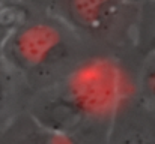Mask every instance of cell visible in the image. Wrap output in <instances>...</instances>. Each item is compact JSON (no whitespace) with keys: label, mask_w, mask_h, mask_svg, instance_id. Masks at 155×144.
<instances>
[{"label":"cell","mask_w":155,"mask_h":144,"mask_svg":"<svg viewBox=\"0 0 155 144\" xmlns=\"http://www.w3.org/2000/svg\"><path fill=\"white\" fill-rule=\"evenodd\" d=\"M139 98L155 110V51L145 54L137 78Z\"/></svg>","instance_id":"52a82bcc"},{"label":"cell","mask_w":155,"mask_h":144,"mask_svg":"<svg viewBox=\"0 0 155 144\" xmlns=\"http://www.w3.org/2000/svg\"><path fill=\"white\" fill-rule=\"evenodd\" d=\"M26 18L23 17L21 11L18 9V6H12V8H5L0 9V57L3 53V48L6 45L11 33L15 30V27L24 21Z\"/></svg>","instance_id":"9c48e42d"},{"label":"cell","mask_w":155,"mask_h":144,"mask_svg":"<svg viewBox=\"0 0 155 144\" xmlns=\"http://www.w3.org/2000/svg\"><path fill=\"white\" fill-rule=\"evenodd\" d=\"M128 0H54V15L60 23L84 33L108 30Z\"/></svg>","instance_id":"277c9868"},{"label":"cell","mask_w":155,"mask_h":144,"mask_svg":"<svg viewBox=\"0 0 155 144\" xmlns=\"http://www.w3.org/2000/svg\"><path fill=\"white\" fill-rule=\"evenodd\" d=\"M120 83L116 65L94 60L45 87L29 111L47 126L75 138L77 132L95 119L108 122L113 108L125 95Z\"/></svg>","instance_id":"6da1fadb"},{"label":"cell","mask_w":155,"mask_h":144,"mask_svg":"<svg viewBox=\"0 0 155 144\" xmlns=\"http://www.w3.org/2000/svg\"><path fill=\"white\" fill-rule=\"evenodd\" d=\"M130 2H131V3H142V5H143V3H146V2H149V0H128V3H130Z\"/></svg>","instance_id":"8fae6325"},{"label":"cell","mask_w":155,"mask_h":144,"mask_svg":"<svg viewBox=\"0 0 155 144\" xmlns=\"http://www.w3.org/2000/svg\"><path fill=\"white\" fill-rule=\"evenodd\" d=\"M26 81L0 57V131L24 108H20V90Z\"/></svg>","instance_id":"8992f818"},{"label":"cell","mask_w":155,"mask_h":144,"mask_svg":"<svg viewBox=\"0 0 155 144\" xmlns=\"http://www.w3.org/2000/svg\"><path fill=\"white\" fill-rule=\"evenodd\" d=\"M104 144H155V110L125 93L108 117Z\"/></svg>","instance_id":"3957f363"},{"label":"cell","mask_w":155,"mask_h":144,"mask_svg":"<svg viewBox=\"0 0 155 144\" xmlns=\"http://www.w3.org/2000/svg\"><path fill=\"white\" fill-rule=\"evenodd\" d=\"M69 56L65 32L47 21H21L11 33L2 59L27 83L48 77Z\"/></svg>","instance_id":"7a4b0ae2"},{"label":"cell","mask_w":155,"mask_h":144,"mask_svg":"<svg viewBox=\"0 0 155 144\" xmlns=\"http://www.w3.org/2000/svg\"><path fill=\"white\" fill-rule=\"evenodd\" d=\"M142 6L137 39L143 54H148L155 51V0H149Z\"/></svg>","instance_id":"ba28073f"},{"label":"cell","mask_w":155,"mask_h":144,"mask_svg":"<svg viewBox=\"0 0 155 144\" xmlns=\"http://www.w3.org/2000/svg\"><path fill=\"white\" fill-rule=\"evenodd\" d=\"M0 144H78V141L47 126L29 110H23L0 131Z\"/></svg>","instance_id":"5b68a950"},{"label":"cell","mask_w":155,"mask_h":144,"mask_svg":"<svg viewBox=\"0 0 155 144\" xmlns=\"http://www.w3.org/2000/svg\"><path fill=\"white\" fill-rule=\"evenodd\" d=\"M18 2H20V0H0V9L18 6Z\"/></svg>","instance_id":"30bf717a"}]
</instances>
